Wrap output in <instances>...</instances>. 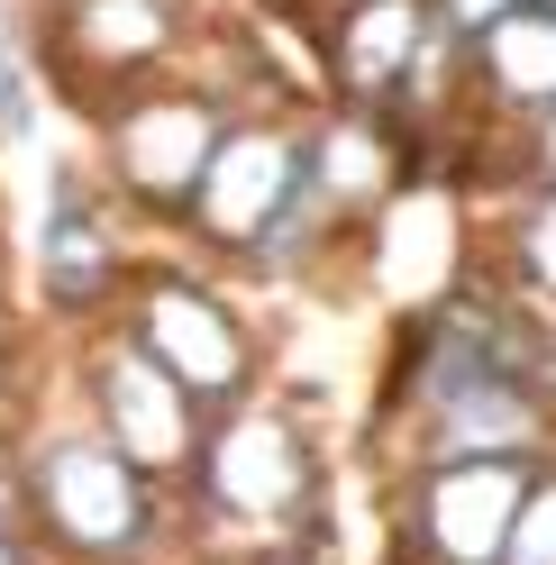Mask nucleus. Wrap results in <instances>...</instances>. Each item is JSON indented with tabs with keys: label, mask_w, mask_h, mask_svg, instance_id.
Returning a JSON list of instances; mask_svg holds the SVG:
<instances>
[{
	"label": "nucleus",
	"mask_w": 556,
	"mask_h": 565,
	"mask_svg": "<svg viewBox=\"0 0 556 565\" xmlns=\"http://www.w3.org/2000/svg\"><path fill=\"white\" fill-rule=\"evenodd\" d=\"M220 119L201 110V100H164V110H137L119 137H110V164H119V192L156 201V210H192L201 173L220 156Z\"/></svg>",
	"instance_id": "obj_8"
},
{
	"label": "nucleus",
	"mask_w": 556,
	"mask_h": 565,
	"mask_svg": "<svg viewBox=\"0 0 556 565\" xmlns=\"http://www.w3.org/2000/svg\"><path fill=\"white\" fill-rule=\"evenodd\" d=\"M301 164H310V137H284V128H228L220 156H211V173H201V192H192L201 228L228 237V246H256L274 220H284Z\"/></svg>",
	"instance_id": "obj_6"
},
{
	"label": "nucleus",
	"mask_w": 556,
	"mask_h": 565,
	"mask_svg": "<svg viewBox=\"0 0 556 565\" xmlns=\"http://www.w3.org/2000/svg\"><path fill=\"white\" fill-rule=\"evenodd\" d=\"M38 282L64 310H100L119 292V237H110V201H92L74 173L55 183L46 201V228H38Z\"/></svg>",
	"instance_id": "obj_11"
},
{
	"label": "nucleus",
	"mask_w": 556,
	"mask_h": 565,
	"mask_svg": "<svg viewBox=\"0 0 556 565\" xmlns=\"http://www.w3.org/2000/svg\"><path fill=\"white\" fill-rule=\"evenodd\" d=\"M474 265L502 282L511 301L556 310V183H520L474 210Z\"/></svg>",
	"instance_id": "obj_10"
},
{
	"label": "nucleus",
	"mask_w": 556,
	"mask_h": 565,
	"mask_svg": "<svg viewBox=\"0 0 556 565\" xmlns=\"http://www.w3.org/2000/svg\"><path fill=\"white\" fill-rule=\"evenodd\" d=\"M137 347L183 383V393H247V374H256V347L247 329H237V310L220 292H201L192 274H156L147 282V301H137Z\"/></svg>",
	"instance_id": "obj_3"
},
{
	"label": "nucleus",
	"mask_w": 556,
	"mask_h": 565,
	"mask_svg": "<svg viewBox=\"0 0 556 565\" xmlns=\"http://www.w3.org/2000/svg\"><path fill=\"white\" fill-rule=\"evenodd\" d=\"M100 419H110V447L137 456V466H183V456H201L192 393L147 356V347H119L110 356V374H100Z\"/></svg>",
	"instance_id": "obj_9"
},
{
	"label": "nucleus",
	"mask_w": 556,
	"mask_h": 565,
	"mask_svg": "<svg viewBox=\"0 0 556 565\" xmlns=\"http://www.w3.org/2000/svg\"><path fill=\"white\" fill-rule=\"evenodd\" d=\"M0 137H10V147L38 137V92H28V64H19L10 38H0Z\"/></svg>",
	"instance_id": "obj_14"
},
{
	"label": "nucleus",
	"mask_w": 556,
	"mask_h": 565,
	"mask_svg": "<svg viewBox=\"0 0 556 565\" xmlns=\"http://www.w3.org/2000/svg\"><path fill=\"white\" fill-rule=\"evenodd\" d=\"M502 565H556V447L530 466V492H520V520H511Z\"/></svg>",
	"instance_id": "obj_13"
},
{
	"label": "nucleus",
	"mask_w": 556,
	"mask_h": 565,
	"mask_svg": "<svg viewBox=\"0 0 556 565\" xmlns=\"http://www.w3.org/2000/svg\"><path fill=\"white\" fill-rule=\"evenodd\" d=\"M92 55H110V74H147L173 38V0H83Z\"/></svg>",
	"instance_id": "obj_12"
},
{
	"label": "nucleus",
	"mask_w": 556,
	"mask_h": 565,
	"mask_svg": "<svg viewBox=\"0 0 556 565\" xmlns=\"http://www.w3.org/2000/svg\"><path fill=\"white\" fill-rule=\"evenodd\" d=\"M520 492H530V456H447V466H410L402 483V565H502Z\"/></svg>",
	"instance_id": "obj_1"
},
{
	"label": "nucleus",
	"mask_w": 556,
	"mask_h": 565,
	"mask_svg": "<svg viewBox=\"0 0 556 565\" xmlns=\"http://www.w3.org/2000/svg\"><path fill=\"white\" fill-rule=\"evenodd\" d=\"M201 483H211V502L247 511V520H292L310 502V483H320V456H310V438L292 419L237 411L201 438Z\"/></svg>",
	"instance_id": "obj_4"
},
{
	"label": "nucleus",
	"mask_w": 556,
	"mask_h": 565,
	"mask_svg": "<svg viewBox=\"0 0 556 565\" xmlns=\"http://www.w3.org/2000/svg\"><path fill=\"white\" fill-rule=\"evenodd\" d=\"M447 28L429 19V0H338L329 10V74L356 110H384L410 92V74L429 64V46Z\"/></svg>",
	"instance_id": "obj_5"
},
{
	"label": "nucleus",
	"mask_w": 556,
	"mask_h": 565,
	"mask_svg": "<svg viewBox=\"0 0 556 565\" xmlns=\"http://www.w3.org/2000/svg\"><path fill=\"white\" fill-rule=\"evenodd\" d=\"M520 10V0H429V19L447 28V38H457V46H474V38H493V28Z\"/></svg>",
	"instance_id": "obj_15"
},
{
	"label": "nucleus",
	"mask_w": 556,
	"mask_h": 565,
	"mask_svg": "<svg viewBox=\"0 0 556 565\" xmlns=\"http://www.w3.org/2000/svg\"><path fill=\"white\" fill-rule=\"evenodd\" d=\"M466 110L474 128H530L538 110H556V10L520 0L493 38L466 46Z\"/></svg>",
	"instance_id": "obj_7"
},
{
	"label": "nucleus",
	"mask_w": 556,
	"mask_h": 565,
	"mask_svg": "<svg viewBox=\"0 0 556 565\" xmlns=\"http://www.w3.org/2000/svg\"><path fill=\"white\" fill-rule=\"evenodd\" d=\"M28 502L55 539H74L83 556H119L137 529H147V466L119 456L110 438L55 429L38 456H28Z\"/></svg>",
	"instance_id": "obj_2"
}]
</instances>
